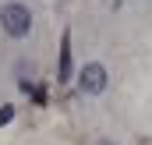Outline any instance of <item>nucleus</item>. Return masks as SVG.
<instances>
[{"label":"nucleus","instance_id":"1","mask_svg":"<svg viewBox=\"0 0 152 145\" xmlns=\"http://www.w3.org/2000/svg\"><path fill=\"white\" fill-rule=\"evenodd\" d=\"M0 29L11 39H25L32 32V11H28L25 4H18V0L4 4V7H0Z\"/></svg>","mask_w":152,"mask_h":145},{"label":"nucleus","instance_id":"2","mask_svg":"<svg viewBox=\"0 0 152 145\" xmlns=\"http://www.w3.org/2000/svg\"><path fill=\"white\" fill-rule=\"evenodd\" d=\"M78 85H81L85 96H99V92L106 89V67H103V64H85V67H81V78H78Z\"/></svg>","mask_w":152,"mask_h":145},{"label":"nucleus","instance_id":"3","mask_svg":"<svg viewBox=\"0 0 152 145\" xmlns=\"http://www.w3.org/2000/svg\"><path fill=\"white\" fill-rule=\"evenodd\" d=\"M60 78H57V81H67V78H71V36H67V32H64V42H60Z\"/></svg>","mask_w":152,"mask_h":145},{"label":"nucleus","instance_id":"4","mask_svg":"<svg viewBox=\"0 0 152 145\" xmlns=\"http://www.w3.org/2000/svg\"><path fill=\"white\" fill-rule=\"evenodd\" d=\"M11 117H14V106H0V124H11Z\"/></svg>","mask_w":152,"mask_h":145}]
</instances>
